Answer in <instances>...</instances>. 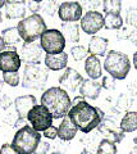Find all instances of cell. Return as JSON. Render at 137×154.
Wrapping results in <instances>:
<instances>
[{
  "label": "cell",
  "mask_w": 137,
  "mask_h": 154,
  "mask_svg": "<svg viewBox=\"0 0 137 154\" xmlns=\"http://www.w3.org/2000/svg\"><path fill=\"white\" fill-rule=\"evenodd\" d=\"M31 2H36V3H42L44 0H31Z\"/></svg>",
  "instance_id": "681fc988"
},
{
  "label": "cell",
  "mask_w": 137,
  "mask_h": 154,
  "mask_svg": "<svg viewBox=\"0 0 137 154\" xmlns=\"http://www.w3.org/2000/svg\"><path fill=\"white\" fill-rule=\"evenodd\" d=\"M42 136L46 139H50V140H54L55 137H58V127L50 126L48 130H45V131L42 132Z\"/></svg>",
  "instance_id": "836d02e7"
},
{
  "label": "cell",
  "mask_w": 137,
  "mask_h": 154,
  "mask_svg": "<svg viewBox=\"0 0 137 154\" xmlns=\"http://www.w3.org/2000/svg\"><path fill=\"white\" fill-rule=\"evenodd\" d=\"M78 128L76 127V125L70 121L69 117H64L62 119V123L58 126V137L62 141H70L74 139L76 134H77Z\"/></svg>",
  "instance_id": "ffe728a7"
},
{
  "label": "cell",
  "mask_w": 137,
  "mask_h": 154,
  "mask_svg": "<svg viewBox=\"0 0 137 154\" xmlns=\"http://www.w3.org/2000/svg\"><path fill=\"white\" fill-rule=\"evenodd\" d=\"M85 72L87 73L88 79L99 80L103 76L101 62L96 55H88L85 60Z\"/></svg>",
  "instance_id": "d6986e66"
},
{
  "label": "cell",
  "mask_w": 137,
  "mask_h": 154,
  "mask_svg": "<svg viewBox=\"0 0 137 154\" xmlns=\"http://www.w3.org/2000/svg\"><path fill=\"white\" fill-rule=\"evenodd\" d=\"M41 104L48 108V110L51 113L53 118L60 119L67 117L72 102L68 93L60 86H53L48 90H45L41 95Z\"/></svg>",
  "instance_id": "7a4b0ae2"
},
{
  "label": "cell",
  "mask_w": 137,
  "mask_h": 154,
  "mask_svg": "<svg viewBox=\"0 0 137 154\" xmlns=\"http://www.w3.org/2000/svg\"><path fill=\"white\" fill-rule=\"evenodd\" d=\"M5 17L8 19H23L26 18L27 7L23 3L18 4H5Z\"/></svg>",
  "instance_id": "603a6c76"
},
{
  "label": "cell",
  "mask_w": 137,
  "mask_h": 154,
  "mask_svg": "<svg viewBox=\"0 0 137 154\" xmlns=\"http://www.w3.org/2000/svg\"><path fill=\"white\" fill-rule=\"evenodd\" d=\"M103 11L105 14H121L122 0H103Z\"/></svg>",
  "instance_id": "484cf974"
},
{
  "label": "cell",
  "mask_w": 137,
  "mask_h": 154,
  "mask_svg": "<svg viewBox=\"0 0 137 154\" xmlns=\"http://www.w3.org/2000/svg\"><path fill=\"white\" fill-rule=\"evenodd\" d=\"M5 48H7V46H5V42H4V40H3L1 35H0V53L5 50Z\"/></svg>",
  "instance_id": "b9f144b4"
},
{
  "label": "cell",
  "mask_w": 137,
  "mask_h": 154,
  "mask_svg": "<svg viewBox=\"0 0 137 154\" xmlns=\"http://www.w3.org/2000/svg\"><path fill=\"white\" fill-rule=\"evenodd\" d=\"M67 116L82 134H90L92 130L97 128L105 117L100 108L92 107L86 100L72 105Z\"/></svg>",
  "instance_id": "6da1fadb"
},
{
  "label": "cell",
  "mask_w": 137,
  "mask_h": 154,
  "mask_svg": "<svg viewBox=\"0 0 137 154\" xmlns=\"http://www.w3.org/2000/svg\"><path fill=\"white\" fill-rule=\"evenodd\" d=\"M83 80L85 79L82 77L81 73H78L74 68L67 67L65 71L59 77V85H60V88L64 89L65 91L74 93L77 89H79V86L82 85Z\"/></svg>",
  "instance_id": "4fadbf2b"
},
{
  "label": "cell",
  "mask_w": 137,
  "mask_h": 154,
  "mask_svg": "<svg viewBox=\"0 0 137 154\" xmlns=\"http://www.w3.org/2000/svg\"><path fill=\"white\" fill-rule=\"evenodd\" d=\"M49 150H50V144L48 141H40L34 154H48Z\"/></svg>",
  "instance_id": "d590c367"
},
{
  "label": "cell",
  "mask_w": 137,
  "mask_h": 154,
  "mask_svg": "<svg viewBox=\"0 0 137 154\" xmlns=\"http://www.w3.org/2000/svg\"><path fill=\"white\" fill-rule=\"evenodd\" d=\"M101 89H103L101 82H97L96 80L87 79V80H83L82 85L79 86V94L86 99L96 100L100 96Z\"/></svg>",
  "instance_id": "2e32d148"
},
{
  "label": "cell",
  "mask_w": 137,
  "mask_h": 154,
  "mask_svg": "<svg viewBox=\"0 0 137 154\" xmlns=\"http://www.w3.org/2000/svg\"><path fill=\"white\" fill-rule=\"evenodd\" d=\"M42 51L41 45L37 42H25L21 48V60L25 64H40Z\"/></svg>",
  "instance_id": "5bb4252c"
},
{
  "label": "cell",
  "mask_w": 137,
  "mask_h": 154,
  "mask_svg": "<svg viewBox=\"0 0 137 154\" xmlns=\"http://www.w3.org/2000/svg\"><path fill=\"white\" fill-rule=\"evenodd\" d=\"M51 154H63V153H60V152H54V153H51Z\"/></svg>",
  "instance_id": "f5cc1de1"
},
{
  "label": "cell",
  "mask_w": 137,
  "mask_h": 154,
  "mask_svg": "<svg viewBox=\"0 0 137 154\" xmlns=\"http://www.w3.org/2000/svg\"><path fill=\"white\" fill-rule=\"evenodd\" d=\"M132 100L128 98V95H121L119 99H118L117 102V108L119 110H126V112H128V108L131 107V103Z\"/></svg>",
  "instance_id": "d6a6232c"
},
{
  "label": "cell",
  "mask_w": 137,
  "mask_h": 154,
  "mask_svg": "<svg viewBox=\"0 0 137 154\" xmlns=\"http://www.w3.org/2000/svg\"><path fill=\"white\" fill-rule=\"evenodd\" d=\"M79 154H92V152H90V150H87V149H83V150L79 153Z\"/></svg>",
  "instance_id": "f6af8a7d"
},
{
  "label": "cell",
  "mask_w": 137,
  "mask_h": 154,
  "mask_svg": "<svg viewBox=\"0 0 137 154\" xmlns=\"http://www.w3.org/2000/svg\"><path fill=\"white\" fill-rule=\"evenodd\" d=\"M5 4H7L5 0H0V9H1L3 7H5Z\"/></svg>",
  "instance_id": "bcb514c9"
},
{
  "label": "cell",
  "mask_w": 137,
  "mask_h": 154,
  "mask_svg": "<svg viewBox=\"0 0 137 154\" xmlns=\"http://www.w3.org/2000/svg\"><path fill=\"white\" fill-rule=\"evenodd\" d=\"M117 150L118 149L114 143L106 140V139H103L97 145L96 154H117Z\"/></svg>",
  "instance_id": "4316f807"
},
{
  "label": "cell",
  "mask_w": 137,
  "mask_h": 154,
  "mask_svg": "<svg viewBox=\"0 0 137 154\" xmlns=\"http://www.w3.org/2000/svg\"><path fill=\"white\" fill-rule=\"evenodd\" d=\"M104 69L114 80H124L131 71V62L128 55L117 50L108 51L104 60Z\"/></svg>",
  "instance_id": "277c9868"
},
{
  "label": "cell",
  "mask_w": 137,
  "mask_h": 154,
  "mask_svg": "<svg viewBox=\"0 0 137 154\" xmlns=\"http://www.w3.org/2000/svg\"><path fill=\"white\" fill-rule=\"evenodd\" d=\"M0 154H18V153L13 149L12 144H3L1 148H0Z\"/></svg>",
  "instance_id": "f35d334b"
},
{
  "label": "cell",
  "mask_w": 137,
  "mask_h": 154,
  "mask_svg": "<svg viewBox=\"0 0 137 154\" xmlns=\"http://www.w3.org/2000/svg\"><path fill=\"white\" fill-rule=\"evenodd\" d=\"M81 30L87 35H96V33L104 27V16L97 11H90L85 16H82L79 21Z\"/></svg>",
  "instance_id": "9c48e42d"
},
{
  "label": "cell",
  "mask_w": 137,
  "mask_h": 154,
  "mask_svg": "<svg viewBox=\"0 0 137 154\" xmlns=\"http://www.w3.org/2000/svg\"><path fill=\"white\" fill-rule=\"evenodd\" d=\"M123 22L121 14H105L104 17V27L106 30H121L123 27Z\"/></svg>",
  "instance_id": "d4e9b609"
},
{
  "label": "cell",
  "mask_w": 137,
  "mask_h": 154,
  "mask_svg": "<svg viewBox=\"0 0 137 154\" xmlns=\"http://www.w3.org/2000/svg\"><path fill=\"white\" fill-rule=\"evenodd\" d=\"M126 22L128 26L137 27V8L135 7L128 8L127 14H126Z\"/></svg>",
  "instance_id": "4dcf8cb0"
},
{
  "label": "cell",
  "mask_w": 137,
  "mask_h": 154,
  "mask_svg": "<svg viewBox=\"0 0 137 154\" xmlns=\"http://www.w3.org/2000/svg\"><path fill=\"white\" fill-rule=\"evenodd\" d=\"M1 37L4 42H5V46H16L17 44L21 42V36L19 32H18L17 27H8L5 30L1 31Z\"/></svg>",
  "instance_id": "cb8c5ba5"
},
{
  "label": "cell",
  "mask_w": 137,
  "mask_h": 154,
  "mask_svg": "<svg viewBox=\"0 0 137 154\" xmlns=\"http://www.w3.org/2000/svg\"><path fill=\"white\" fill-rule=\"evenodd\" d=\"M114 84H115V80L113 79L112 76H105V77H103V82H101L103 89L112 90V89H114Z\"/></svg>",
  "instance_id": "e575fe53"
},
{
  "label": "cell",
  "mask_w": 137,
  "mask_h": 154,
  "mask_svg": "<svg viewBox=\"0 0 137 154\" xmlns=\"http://www.w3.org/2000/svg\"><path fill=\"white\" fill-rule=\"evenodd\" d=\"M128 154H137V146L136 148H133V149H132V150L128 153Z\"/></svg>",
  "instance_id": "7dc6e473"
},
{
  "label": "cell",
  "mask_w": 137,
  "mask_h": 154,
  "mask_svg": "<svg viewBox=\"0 0 137 154\" xmlns=\"http://www.w3.org/2000/svg\"><path fill=\"white\" fill-rule=\"evenodd\" d=\"M83 9L78 2H64L59 4L58 16L63 23L81 21Z\"/></svg>",
  "instance_id": "7c38bea8"
},
{
  "label": "cell",
  "mask_w": 137,
  "mask_h": 154,
  "mask_svg": "<svg viewBox=\"0 0 137 154\" xmlns=\"http://www.w3.org/2000/svg\"><path fill=\"white\" fill-rule=\"evenodd\" d=\"M48 68H44L40 64H26L21 85L25 89L42 90L48 82Z\"/></svg>",
  "instance_id": "8992f818"
},
{
  "label": "cell",
  "mask_w": 137,
  "mask_h": 154,
  "mask_svg": "<svg viewBox=\"0 0 137 154\" xmlns=\"http://www.w3.org/2000/svg\"><path fill=\"white\" fill-rule=\"evenodd\" d=\"M28 122L31 123V127L39 132H44L50 126H53V116L48 110V108L42 104H36L30 110L27 116Z\"/></svg>",
  "instance_id": "ba28073f"
},
{
  "label": "cell",
  "mask_w": 137,
  "mask_h": 154,
  "mask_svg": "<svg viewBox=\"0 0 137 154\" xmlns=\"http://www.w3.org/2000/svg\"><path fill=\"white\" fill-rule=\"evenodd\" d=\"M128 40H130L133 45L137 46V27H133V30H132L131 35H130V37H128Z\"/></svg>",
  "instance_id": "ab89813d"
},
{
  "label": "cell",
  "mask_w": 137,
  "mask_h": 154,
  "mask_svg": "<svg viewBox=\"0 0 137 154\" xmlns=\"http://www.w3.org/2000/svg\"><path fill=\"white\" fill-rule=\"evenodd\" d=\"M36 105V98L34 95H22L14 100V108L21 118H27L30 110Z\"/></svg>",
  "instance_id": "9a60e30c"
},
{
  "label": "cell",
  "mask_w": 137,
  "mask_h": 154,
  "mask_svg": "<svg viewBox=\"0 0 137 154\" xmlns=\"http://www.w3.org/2000/svg\"><path fill=\"white\" fill-rule=\"evenodd\" d=\"M3 85H4V81L0 80V94H1V89H3Z\"/></svg>",
  "instance_id": "c3c4849f"
},
{
  "label": "cell",
  "mask_w": 137,
  "mask_h": 154,
  "mask_svg": "<svg viewBox=\"0 0 137 154\" xmlns=\"http://www.w3.org/2000/svg\"><path fill=\"white\" fill-rule=\"evenodd\" d=\"M41 4V12L45 13L49 17H54L55 13H58L59 9V4L55 0H44Z\"/></svg>",
  "instance_id": "83f0119b"
},
{
  "label": "cell",
  "mask_w": 137,
  "mask_h": 154,
  "mask_svg": "<svg viewBox=\"0 0 137 154\" xmlns=\"http://www.w3.org/2000/svg\"><path fill=\"white\" fill-rule=\"evenodd\" d=\"M65 44L67 41H65L62 31L56 30V28L46 30L40 37V45L46 54H59V53L64 51Z\"/></svg>",
  "instance_id": "52a82bcc"
},
{
  "label": "cell",
  "mask_w": 137,
  "mask_h": 154,
  "mask_svg": "<svg viewBox=\"0 0 137 154\" xmlns=\"http://www.w3.org/2000/svg\"><path fill=\"white\" fill-rule=\"evenodd\" d=\"M133 141H135V144H136V146H137V135L135 136V139H133Z\"/></svg>",
  "instance_id": "816d5d0a"
},
{
  "label": "cell",
  "mask_w": 137,
  "mask_h": 154,
  "mask_svg": "<svg viewBox=\"0 0 137 154\" xmlns=\"http://www.w3.org/2000/svg\"><path fill=\"white\" fill-rule=\"evenodd\" d=\"M79 25L77 22H65L62 23V33L65 41L78 42L79 41Z\"/></svg>",
  "instance_id": "44dd1931"
},
{
  "label": "cell",
  "mask_w": 137,
  "mask_h": 154,
  "mask_svg": "<svg viewBox=\"0 0 137 154\" xmlns=\"http://www.w3.org/2000/svg\"><path fill=\"white\" fill-rule=\"evenodd\" d=\"M17 30L19 32L21 38L25 42H35L48 28H46L44 18L37 13L21 19L17 25Z\"/></svg>",
  "instance_id": "5b68a950"
},
{
  "label": "cell",
  "mask_w": 137,
  "mask_h": 154,
  "mask_svg": "<svg viewBox=\"0 0 137 154\" xmlns=\"http://www.w3.org/2000/svg\"><path fill=\"white\" fill-rule=\"evenodd\" d=\"M81 4L82 9H86L87 12L90 11H96L100 7V0H77Z\"/></svg>",
  "instance_id": "1f68e13d"
},
{
  "label": "cell",
  "mask_w": 137,
  "mask_h": 154,
  "mask_svg": "<svg viewBox=\"0 0 137 154\" xmlns=\"http://www.w3.org/2000/svg\"><path fill=\"white\" fill-rule=\"evenodd\" d=\"M27 8L32 12V14H37V13L41 11V4H40V3H36V2H31V0H28V2H27Z\"/></svg>",
  "instance_id": "74e56055"
},
{
  "label": "cell",
  "mask_w": 137,
  "mask_h": 154,
  "mask_svg": "<svg viewBox=\"0 0 137 154\" xmlns=\"http://www.w3.org/2000/svg\"><path fill=\"white\" fill-rule=\"evenodd\" d=\"M7 4H18V3H26V0H5Z\"/></svg>",
  "instance_id": "7bdbcfd3"
},
{
  "label": "cell",
  "mask_w": 137,
  "mask_h": 154,
  "mask_svg": "<svg viewBox=\"0 0 137 154\" xmlns=\"http://www.w3.org/2000/svg\"><path fill=\"white\" fill-rule=\"evenodd\" d=\"M121 130L124 134H130V132H135L137 130V112L136 110H128L126 112L124 116L121 119L119 123Z\"/></svg>",
  "instance_id": "7402d4cb"
},
{
  "label": "cell",
  "mask_w": 137,
  "mask_h": 154,
  "mask_svg": "<svg viewBox=\"0 0 137 154\" xmlns=\"http://www.w3.org/2000/svg\"><path fill=\"white\" fill-rule=\"evenodd\" d=\"M21 57L17 53L16 46H9L7 50L0 53V71L5 72H18L21 68Z\"/></svg>",
  "instance_id": "8fae6325"
},
{
  "label": "cell",
  "mask_w": 137,
  "mask_h": 154,
  "mask_svg": "<svg viewBox=\"0 0 137 154\" xmlns=\"http://www.w3.org/2000/svg\"><path fill=\"white\" fill-rule=\"evenodd\" d=\"M108 38L94 35L91 40L88 41V54L90 55H96V57H105L108 51Z\"/></svg>",
  "instance_id": "ac0fdd59"
},
{
  "label": "cell",
  "mask_w": 137,
  "mask_h": 154,
  "mask_svg": "<svg viewBox=\"0 0 137 154\" xmlns=\"http://www.w3.org/2000/svg\"><path fill=\"white\" fill-rule=\"evenodd\" d=\"M133 67L137 71V51H135V54H133Z\"/></svg>",
  "instance_id": "ee69618b"
},
{
  "label": "cell",
  "mask_w": 137,
  "mask_h": 154,
  "mask_svg": "<svg viewBox=\"0 0 137 154\" xmlns=\"http://www.w3.org/2000/svg\"><path fill=\"white\" fill-rule=\"evenodd\" d=\"M45 66L51 71H62L67 68L68 64V54L67 53H59V54H46L45 55Z\"/></svg>",
  "instance_id": "e0dca14e"
},
{
  "label": "cell",
  "mask_w": 137,
  "mask_h": 154,
  "mask_svg": "<svg viewBox=\"0 0 137 154\" xmlns=\"http://www.w3.org/2000/svg\"><path fill=\"white\" fill-rule=\"evenodd\" d=\"M12 104H14V102H12V99L9 98L8 95H1L0 96V107L3 109H8Z\"/></svg>",
  "instance_id": "8d00e7d4"
},
{
  "label": "cell",
  "mask_w": 137,
  "mask_h": 154,
  "mask_svg": "<svg viewBox=\"0 0 137 154\" xmlns=\"http://www.w3.org/2000/svg\"><path fill=\"white\" fill-rule=\"evenodd\" d=\"M83 100H85L83 96H81V95H79V96H76V98L72 100V105H76V104L81 103V102H83Z\"/></svg>",
  "instance_id": "60d3db41"
},
{
  "label": "cell",
  "mask_w": 137,
  "mask_h": 154,
  "mask_svg": "<svg viewBox=\"0 0 137 154\" xmlns=\"http://www.w3.org/2000/svg\"><path fill=\"white\" fill-rule=\"evenodd\" d=\"M3 81L7 85L12 86V88H16V86L19 85V73L18 72H5L3 73Z\"/></svg>",
  "instance_id": "f546056e"
},
{
  "label": "cell",
  "mask_w": 137,
  "mask_h": 154,
  "mask_svg": "<svg viewBox=\"0 0 137 154\" xmlns=\"http://www.w3.org/2000/svg\"><path fill=\"white\" fill-rule=\"evenodd\" d=\"M3 22V14H1V12H0V23Z\"/></svg>",
  "instance_id": "f907efd6"
},
{
  "label": "cell",
  "mask_w": 137,
  "mask_h": 154,
  "mask_svg": "<svg viewBox=\"0 0 137 154\" xmlns=\"http://www.w3.org/2000/svg\"><path fill=\"white\" fill-rule=\"evenodd\" d=\"M40 141L41 134L30 125H26L16 132L12 140V146L18 154H34Z\"/></svg>",
  "instance_id": "3957f363"
},
{
  "label": "cell",
  "mask_w": 137,
  "mask_h": 154,
  "mask_svg": "<svg viewBox=\"0 0 137 154\" xmlns=\"http://www.w3.org/2000/svg\"><path fill=\"white\" fill-rule=\"evenodd\" d=\"M97 131L104 139L114 144L121 143L124 139V132L121 130L119 125H117L114 119L104 117L101 123L97 126Z\"/></svg>",
  "instance_id": "30bf717a"
},
{
  "label": "cell",
  "mask_w": 137,
  "mask_h": 154,
  "mask_svg": "<svg viewBox=\"0 0 137 154\" xmlns=\"http://www.w3.org/2000/svg\"><path fill=\"white\" fill-rule=\"evenodd\" d=\"M70 54H72L74 60L78 62V60L86 59V58L88 57V50L82 45H76V46H73L72 49H70Z\"/></svg>",
  "instance_id": "f1b7e54d"
}]
</instances>
